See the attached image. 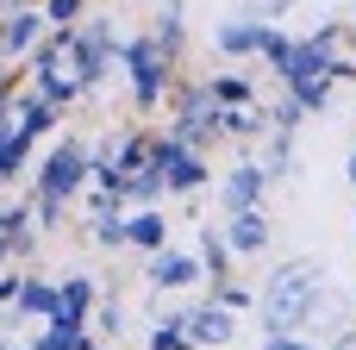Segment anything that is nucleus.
Here are the masks:
<instances>
[{
    "instance_id": "nucleus-12",
    "label": "nucleus",
    "mask_w": 356,
    "mask_h": 350,
    "mask_svg": "<svg viewBox=\"0 0 356 350\" xmlns=\"http://www.w3.org/2000/svg\"><path fill=\"white\" fill-rule=\"evenodd\" d=\"M38 31H44V19H38L31 6H19V13L6 19V31H0V50H6V56H25V50L38 44Z\"/></svg>"
},
{
    "instance_id": "nucleus-3",
    "label": "nucleus",
    "mask_w": 356,
    "mask_h": 350,
    "mask_svg": "<svg viewBox=\"0 0 356 350\" xmlns=\"http://www.w3.org/2000/svg\"><path fill=\"white\" fill-rule=\"evenodd\" d=\"M219 100H213V88L200 81V88H181V100H175V125H169V138L175 144H188V150H200V144H213L219 138Z\"/></svg>"
},
{
    "instance_id": "nucleus-27",
    "label": "nucleus",
    "mask_w": 356,
    "mask_h": 350,
    "mask_svg": "<svg viewBox=\"0 0 356 350\" xmlns=\"http://www.w3.org/2000/svg\"><path fill=\"white\" fill-rule=\"evenodd\" d=\"M344 344H350V350H356V332H350V338H344Z\"/></svg>"
},
{
    "instance_id": "nucleus-14",
    "label": "nucleus",
    "mask_w": 356,
    "mask_h": 350,
    "mask_svg": "<svg viewBox=\"0 0 356 350\" xmlns=\"http://www.w3.org/2000/svg\"><path fill=\"white\" fill-rule=\"evenodd\" d=\"M13 301H19V313H38V319L56 313V288L50 282H25V288H13Z\"/></svg>"
},
{
    "instance_id": "nucleus-30",
    "label": "nucleus",
    "mask_w": 356,
    "mask_h": 350,
    "mask_svg": "<svg viewBox=\"0 0 356 350\" xmlns=\"http://www.w3.org/2000/svg\"><path fill=\"white\" fill-rule=\"evenodd\" d=\"M338 350H350V344H338Z\"/></svg>"
},
{
    "instance_id": "nucleus-5",
    "label": "nucleus",
    "mask_w": 356,
    "mask_h": 350,
    "mask_svg": "<svg viewBox=\"0 0 356 350\" xmlns=\"http://www.w3.org/2000/svg\"><path fill=\"white\" fill-rule=\"evenodd\" d=\"M200 276H207V269H200V257H194V250H169V244H163V250L150 257V288H156V294L194 288Z\"/></svg>"
},
{
    "instance_id": "nucleus-22",
    "label": "nucleus",
    "mask_w": 356,
    "mask_h": 350,
    "mask_svg": "<svg viewBox=\"0 0 356 350\" xmlns=\"http://www.w3.org/2000/svg\"><path fill=\"white\" fill-rule=\"evenodd\" d=\"M219 301L238 313V307H250V288H238V282H225V276H219Z\"/></svg>"
},
{
    "instance_id": "nucleus-20",
    "label": "nucleus",
    "mask_w": 356,
    "mask_h": 350,
    "mask_svg": "<svg viewBox=\"0 0 356 350\" xmlns=\"http://www.w3.org/2000/svg\"><path fill=\"white\" fill-rule=\"evenodd\" d=\"M300 119H307V106H300V100L288 94V100L275 106V132H300Z\"/></svg>"
},
{
    "instance_id": "nucleus-19",
    "label": "nucleus",
    "mask_w": 356,
    "mask_h": 350,
    "mask_svg": "<svg viewBox=\"0 0 356 350\" xmlns=\"http://www.w3.org/2000/svg\"><path fill=\"white\" fill-rule=\"evenodd\" d=\"M94 326H100L106 338H119V332H125V313H119V301H100V307H94Z\"/></svg>"
},
{
    "instance_id": "nucleus-1",
    "label": "nucleus",
    "mask_w": 356,
    "mask_h": 350,
    "mask_svg": "<svg viewBox=\"0 0 356 350\" xmlns=\"http://www.w3.org/2000/svg\"><path fill=\"white\" fill-rule=\"evenodd\" d=\"M319 301H325V269L294 257L263 282V326L269 332H300V326L319 319Z\"/></svg>"
},
{
    "instance_id": "nucleus-18",
    "label": "nucleus",
    "mask_w": 356,
    "mask_h": 350,
    "mask_svg": "<svg viewBox=\"0 0 356 350\" xmlns=\"http://www.w3.org/2000/svg\"><path fill=\"white\" fill-rule=\"evenodd\" d=\"M150 350H188V332H181V319H163V326L150 332Z\"/></svg>"
},
{
    "instance_id": "nucleus-16",
    "label": "nucleus",
    "mask_w": 356,
    "mask_h": 350,
    "mask_svg": "<svg viewBox=\"0 0 356 350\" xmlns=\"http://www.w3.org/2000/svg\"><path fill=\"white\" fill-rule=\"evenodd\" d=\"M207 88H213L219 106H244V100H250V81H244V75H213Z\"/></svg>"
},
{
    "instance_id": "nucleus-17",
    "label": "nucleus",
    "mask_w": 356,
    "mask_h": 350,
    "mask_svg": "<svg viewBox=\"0 0 356 350\" xmlns=\"http://www.w3.org/2000/svg\"><path fill=\"white\" fill-rule=\"evenodd\" d=\"M94 244L119 250V244H125V219H119V213H94Z\"/></svg>"
},
{
    "instance_id": "nucleus-24",
    "label": "nucleus",
    "mask_w": 356,
    "mask_h": 350,
    "mask_svg": "<svg viewBox=\"0 0 356 350\" xmlns=\"http://www.w3.org/2000/svg\"><path fill=\"white\" fill-rule=\"evenodd\" d=\"M288 6H294V0H257V19H282Z\"/></svg>"
},
{
    "instance_id": "nucleus-23",
    "label": "nucleus",
    "mask_w": 356,
    "mask_h": 350,
    "mask_svg": "<svg viewBox=\"0 0 356 350\" xmlns=\"http://www.w3.org/2000/svg\"><path fill=\"white\" fill-rule=\"evenodd\" d=\"M75 13H81V0H50V19H56V25H69Z\"/></svg>"
},
{
    "instance_id": "nucleus-10",
    "label": "nucleus",
    "mask_w": 356,
    "mask_h": 350,
    "mask_svg": "<svg viewBox=\"0 0 356 350\" xmlns=\"http://www.w3.org/2000/svg\"><path fill=\"white\" fill-rule=\"evenodd\" d=\"M213 44H219L225 56H257V50H263V19H219Z\"/></svg>"
},
{
    "instance_id": "nucleus-4",
    "label": "nucleus",
    "mask_w": 356,
    "mask_h": 350,
    "mask_svg": "<svg viewBox=\"0 0 356 350\" xmlns=\"http://www.w3.org/2000/svg\"><path fill=\"white\" fill-rule=\"evenodd\" d=\"M81 182H88V150H81V144H56V150H50V163H44V175H38V194L69 200Z\"/></svg>"
},
{
    "instance_id": "nucleus-8",
    "label": "nucleus",
    "mask_w": 356,
    "mask_h": 350,
    "mask_svg": "<svg viewBox=\"0 0 356 350\" xmlns=\"http://www.w3.org/2000/svg\"><path fill=\"white\" fill-rule=\"evenodd\" d=\"M263 188H269L263 163H238V169L225 175V213H244V207H257V200H263Z\"/></svg>"
},
{
    "instance_id": "nucleus-6",
    "label": "nucleus",
    "mask_w": 356,
    "mask_h": 350,
    "mask_svg": "<svg viewBox=\"0 0 356 350\" xmlns=\"http://www.w3.org/2000/svg\"><path fill=\"white\" fill-rule=\"evenodd\" d=\"M181 332H188V344H232V307L225 301H207V307H194L188 319H181Z\"/></svg>"
},
{
    "instance_id": "nucleus-29",
    "label": "nucleus",
    "mask_w": 356,
    "mask_h": 350,
    "mask_svg": "<svg viewBox=\"0 0 356 350\" xmlns=\"http://www.w3.org/2000/svg\"><path fill=\"white\" fill-rule=\"evenodd\" d=\"M19 6H31V0H19Z\"/></svg>"
},
{
    "instance_id": "nucleus-11",
    "label": "nucleus",
    "mask_w": 356,
    "mask_h": 350,
    "mask_svg": "<svg viewBox=\"0 0 356 350\" xmlns=\"http://www.w3.org/2000/svg\"><path fill=\"white\" fill-rule=\"evenodd\" d=\"M125 244H138V250H163V244H169V219H163L156 207H138V213L125 219Z\"/></svg>"
},
{
    "instance_id": "nucleus-26",
    "label": "nucleus",
    "mask_w": 356,
    "mask_h": 350,
    "mask_svg": "<svg viewBox=\"0 0 356 350\" xmlns=\"http://www.w3.org/2000/svg\"><path fill=\"white\" fill-rule=\"evenodd\" d=\"M6 294H13V282H6V276H0V301H6Z\"/></svg>"
},
{
    "instance_id": "nucleus-25",
    "label": "nucleus",
    "mask_w": 356,
    "mask_h": 350,
    "mask_svg": "<svg viewBox=\"0 0 356 350\" xmlns=\"http://www.w3.org/2000/svg\"><path fill=\"white\" fill-rule=\"evenodd\" d=\"M344 175H350V188H356V150H350V163H344Z\"/></svg>"
},
{
    "instance_id": "nucleus-13",
    "label": "nucleus",
    "mask_w": 356,
    "mask_h": 350,
    "mask_svg": "<svg viewBox=\"0 0 356 350\" xmlns=\"http://www.w3.org/2000/svg\"><path fill=\"white\" fill-rule=\"evenodd\" d=\"M194 257H200V269L219 282V276H225V263H232V244H225V232H219V225H200V250H194Z\"/></svg>"
},
{
    "instance_id": "nucleus-15",
    "label": "nucleus",
    "mask_w": 356,
    "mask_h": 350,
    "mask_svg": "<svg viewBox=\"0 0 356 350\" xmlns=\"http://www.w3.org/2000/svg\"><path fill=\"white\" fill-rule=\"evenodd\" d=\"M150 38H156L169 56L181 50V0H163V6H156V31H150Z\"/></svg>"
},
{
    "instance_id": "nucleus-9",
    "label": "nucleus",
    "mask_w": 356,
    "mask_h": 350,
    "mask_svg": "<svg viewBox=\"0 0 356 350\" xmlns=\"http://www.w3.org/2000/svg\"><path fill=\"white\" fill-rule=\"evenodd\" d=\"M225 244H232L238 257H257V250L269 244V219H263V207H244V213H232V225H225Z\"/></svg>"
},
{
    "instance_id": "nucleus-2",
    "label": "nucleus",
    "mask_w": 356,
    "mask_h": 350,
    "mask_svg": "<svg viewBox=\"0 0 356 350\" xmlns=\"http://www.w3.org/2000/svg\"><path fill=\"white\" fill-rule=\"evenodd\" d=\"M119 56H125V75H131V100L150 113V106L169 94V50H163L156 38H131Z\"/></svg>"
},
{
    "instance_id": "nucleus-21",
    "label": "nucleus",
    "mask_w": 356,
    "mask_h": 350,
    "mask_svg": "<svg viewBox=\"0 0 356 350\" xmlns=\"http://www.w3.org/2000/svg\"><path fill=\"white\" fill-rule=\"evenodd\" d=\"M263 350H319L313 338H300V332H269V344Z\"/></svg>"
},
{
    "instance_id": "nucleus-7",
    "label": "nucleus",
    "mask_w": 356,
    "mask_h": 350,
    "mask_svg": "<svg viewBox=\"0 0 356 350\" xmlns=\"http://www.w3.org/2000/svg\"><path fill=\"white\" fill-rule=\"evenodd\" d=\"M88 313H94V282H88V276H69V282L56 288L50 326H88Z\"/></svg>"
},
{
    "instance_id": "nucleus-28",
    "label": "nucleus",
    "mask_w": 356,
    "mask_h": 350,
    "mask_svg": "<svg viewBox=\"0 0 356 350\" xmlns=\"http://www.w3.org/2000/svg\"><path fill=\"white\" fill-rule=\"evenodd\" d=\"M350 38H356V19H350Z\"/></svg>"
}]
</instances>
